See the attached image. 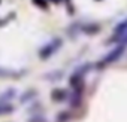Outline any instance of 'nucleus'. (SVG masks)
<instances>
[{
    "mask_svg": "<svg viewBox=\"0 0 127 122\" xmlns=\"http://www.w3.org/2000/svg\"><path fill=\"white\" fill-rule=\"evenodd\" d=\"M60 46H61V40H60V39H54L51 43H46V45L42 48V51H40V57H42V58H46V57L52 55Z\"/></svg>",
    "mask_w": 127,
    "mask_h": 122,
    "instance_id": "1",
    "label": "nucleus"
},
{
    "mask_svg": "<svg viewBox=\"0 0 127 122\" xmlns=\"http://www.w3.org/2000/svg\"><path fill=\"white\" fill-rule=\"evenodd\" d=\"M126 46H127V45H123V43H118V45H117V48H115V49H112V51H111V54H108V57L105 58V61H106V63H112V61H115V60H118V58L121 57V54L124 52V49H126Z\"/></svg>",
    "mask_w": 127,
    "mask_h": 122,
    "instance_id": "2",
    "label": "nucleus"
},
{
    "mask_svg": "<svg viewBox=\"0 0 127 122\" xmlns=\"http://www.w3.org/2000/svg\"><path fill=\"white\" fill-rule=\"evenodd\" d=\"M127 31V18L124 20V21H121L117 27H115V30H114V34H115V37H114V40H117L123 33H126Z\"/></svg>",
    "mask_w": 127,
    "mask_h": 122,
    "instance_id": "3",
    "label": "nucleus"
},
{
    "mask_svg": "<svg viewBox=\"0 0 127 122\" xmlns=\"http://www.w3.org/2000/svg\"><path fill=\"white\" fill-rule=\"evenodd\" d=\"M34 5H39L40 8H45L46 6V0H33Z\"/></svg>",
    "mask_w": 127,
    "mask_h": 122,
    "instance_id": "4",
    "label": "nucleus"
}]
</instances>
